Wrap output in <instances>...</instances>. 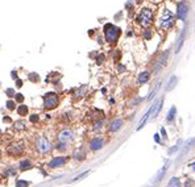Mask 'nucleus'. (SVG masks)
Segmentation results:
<instances>
[{
    "mask_svg": "<svg viewBox=\"0 0 195 187\" xmlns=\"http://www.w3.org/2000/svg\"><path fill=\"white\" fill-rule=\"evenodd\" d=\"M121 30L115 26L113 24H107L104 26V36H105V40L109 42V44H115L119 40V36H120Z\"/></svg>",
    "mask_w": 195,
    "mask_h": 187,
    "instance_id": "1",
    "label": "nucleus"
},
{
    "mask_svg": "<svg viewBox=\"0 0 195 187\" xmlns=\"http://www.w3.org/2000/svg\"><path fill=\"white\" fill-rule=\"evenodd\" d=\"M59 104V96L55 92H48L44 95V108L54 109Z\"/></svg>",
    "mask_w": 195,
    "mask_h": 187,
    "instance_id": "2",
    "label": "nucleus"
},
{
    "mask_svg": "<svg viewBox=\"0 0 195 187\" xmlns=\"http://www.w3.org/2000/svg\"><path fill=\"white\" fill-rule=\"evenodd\" d=\"M34 146H36L37 152L41 153V154H46L52 150V144L45 136H38L36 139V142H34Z\"/></svg>",
    "mask_w": 195,
    "mask_h": 187,
    "instance_id": "3",
    "label": "nucleus"
},
{
    "mask_svg": "<svg viewBox=\"0 0 195 187\" xmlns=\"http://www.w3.org/2000/svg\"><path fill=\"white\" fill-rule=\"evenodd\" d=\"M137 21H139V24L141 26H144V28L150 26V24L153 23V12H152V10H149V8H144V10H141L139 17H137Z\"/></svg>",
    "mask_w": 195,
    "mask_h": 187,
    "instance_id": "4",
    "label": "nucleus"
},
{
    "mask_svg": "<svg viewBox=\"0 0 195 187\" xmlns=\"http://www.w3.org/2000/svg\"><path fill=\"white\" fill-rule=\"evenodd\" d=\"M175 23V17L173 16V13L170 11L165 10L163 11V15L161 17V23H159V25H161L162 29H170L173 25H174Z\"/></svg>",
    "mask_w": 195,
    "mask_h": 187,
    "instance_id": "5",
    "label": "nucleus"
},
{
    "mask_svg": "<svg viewBox=\"0 0 195 187\" xmlns=\"http://www.w3.org/2000/svg\"><path fill=\"white\" fill-rule=\"evenodd\" d=\"M24 152V144L23 142H15V144L10 145V148H8L7 153L12 155V157H19V155H21Z\"/></svg>",
    "mask_w": 195,
    "mask_h": 187,
    "instance_id": "6",
    "label": "nucleus"
},
{
    "mask_svg": "<svg viewBox=\"0 0 195 187\" xmlns=\"http://www.w3.org/2000/svg\"><path fill=\"white\" fill-rule=\"evenodd\" d=\"M57 139H58L59 142L69 144V142L73 141V139H74V132L71 131V129H62V131L58 133V136H57Z\"/></svg>",
    "mask_w": 195,
    "mask_h": 187,
    "instance_id": "7",
    "label": "nucleus"
},
{
    "mask_svg": "<svg viewBox=\"0 0 195 187\" xmlns=\"http://www.w3.org/2000/svg\"><path fill=\"white\" fill-rule=\"evenodd\" d=\"M104 139L103 137H94V139H91L90 142H88V146H90L91 150H94V152H96V150H100L101 148L104 146Z\"/></svg>",
    "mask_w": 195,
    "mask_h": 187,
    "instance_id": "8",
    "label": "nucleus"
},
{
    "mask_svg": "<svg viewBox=\"0 0 195 187\" xmlns=\"http://www.w3.org/2000/svg\"><path fill=\"white\" fill-rule=\"evenodd\" d=\"M66 162H67V157H62V155H59V157H54L50 162H49V167H50V169H57V167L63 166Z\"/></svg>",
    "mask_w": 195,
    "mask_h": 187,
    "instance_id": "9",
    "label": "nucleus"
},
{
    "mask_svg": "<svg viewBox=\"0 0 195 187\" xmlns=\"http://www.w3.org/2000/svg\"><path fill=\"white\" fill-rule=\"evenodd\" d=\"M177 13H178V17L181 20H183L186 19V16H187V4L183 3V2H181L178 4V11H177Z\"/></svg>",
    "mask_w": 195,
    "mask_h": 187,
    "instance_id": "10",
    "label": "nucleus"
},
{
    "mask_svg": "<svg viewBox=\"0 0 195 187\" xmlns=\"http://www.w3.org/2000/svg\"><path fill=\"white\" fill-rule=\"evenodd\" d=\"M121 125H123V120L121 119H116V120H113V121L109 124L108 131L109 132H116V131H119V129L121 128Z\"/></svg>",
    "mask_w": 195,
    "mask_h": 187,
    "instance_id": "11",
    "label": "nucleus"
},
{
    "mask_svg": "<svg viewBox=\"0 0 195 187\" xmlns=\"http://www.w3.org/2000/svg\"><path fill=\"white\" fill-rule=\"evenodd\" d=\"M150 79V73L149 71H143V73H140L139 78H137V82L140 84H144V83H148V81Z\"/></svg>",
    "mask_w": 195,
    "mask_h": 187,
    "instance_id": "12",
    "label": "nucleus"
},
{
    "mask_svg": "<svg viewBox=\"0 0 195 187\" xmlns=\"http://www.w3.org/2000/svg\"><path fill=\"white\" fill-rule=\"evenodd\" d=\"M162 103H163V99H159L156 104H153V105H152V116H153V117H156L157 115H158V112L161 111V108H162Z\"/></svg>",
    "mask_w": 195,
    "mask_h": 187,
    "instance_id": "13",
    "label": "nucleus"
},
{
    "mask_svg": "<svg viewBox=\"0 0 195 187\" xmlns=\"http://www.w3.org/2000/svg\"><path fill=\"white\" fill-rule=\"evenodd\" d=\"M73 158H75L77 161H83V159L86 158L85 149H78V150H75L74 154H73Z\"/></svg>",
    "mask_w": 195,
    "mask_h": 187,
    "instance_id": "14",
    "label": "nucleus"
},
{
    "mask_svg": "<svg viewBox=\"0 0 195 187\" xmlns=\"http://www.w3.org/2000/svg\"><path fill=\"white\" fill-rule=\"evenodd\" d=\"M150 115H152V108H150V109L148 111V112H146V113L144 115V117L140 120V123H139V127H137V131H140V129H141V128H143V127L145 125V123L148 121V119L150 117Z\"/></svg>",
    "mask_w": 195,
    "mask_h": 187,
    "instance_id": "15",
    "label": "nucleus"
},
{
    "mask_svg": "<svg viewBox=\"0 0 195 187\" xmlns=\"http://www.w3.org/2000/svg\"><path fill=\"white\" fill-rule=\"evenodd\" d=\"M33 165L32 162L29 161V159H23V161L20 162V170L21 171H25V170H29V169H32Z\"/></svg>",
    "mask_w": 195,
    "mask_h": 187,
    "instance_id": "16",
    "label": "nucleus"
},
{
    "mask_svg": "<svg viewBox=\"0 0 195 187\" xmlns=\"http://www.w3.org/2000/svg\"><path fill=\"white\" fill-rule=\"evenodd\" d=\"M17 112H19L20 116H26V115H29V109H28L26 105L20 104L19 107H17Z\"/></svg>",
    "mask_w": 195,
    "mask_h": 187,
    "instance_id": "17",
    "label": "nucleus"
},
{
    "mask_svg": "<svg viewBox=\"0 0 195 187\" xmlns=\"http://www.w3.org/2000/svg\"><path fill=\"white\" fill-rule=\"evenodd\" d=\"M175 113H177V108H175V107H171L170 111H169V113H167L166 121H167V123H171L173 120L175 119Z\"/></svg>",
    "mask_w": 195,
    "mask_h": 187,
    "instance_id": "18",
    "label": "nucleus"
},
{
    "mask_svg": "<svg viewBox=\"0 0 195 187\" xmlns=\"http://www.w3.org/2000/svg\"><path fill=\"white\" fill-rule=\"evenodd\" d=\"M167 167H169V163H166L165 166H163V167L161 169V170L158 171V174H157V178H156V182H159V181L162 179V178H163V175H165V173L167 171Z\"/></svg>",
    "mask_w": 195,
    "mask_h": 187,
    "instance_id": "19",
    "label": "nucleus"
},
{
    "mask_svg": "<svg viewBox=\"0 0 195 187\" xmlns=\"http://www.w3.org/2000/svg\"><path fill=\"white\" fill-rule=\"evenodd\" d=\"M167 187H181V181L179 178H171L169 181V183H167Z\"/></svg>",
    "mask_w": 195,
    "mask_h": 187,
    "instance_id": "20",
    "label": "nucleus"
},
{
    "mask_svg": "<svg viewBox=\"0 0 195 187\" xmlns=\"http://www.w3.org/2000/svg\"><path fill=\"white\" fill-rule=\"evenodd\" d=\"M13 128H15L16 131H24V129H25V123L23 121V120H19V121L15 123Z\"/></svg>",
    "mask_w": 195,
    "mask_h": 187,
    "instance_id": "21",
    "label": "nucleus"
},
{
    "mask_svg": "<svg viewBox=\"0 0 195 187\" xmlns=\"http://www.w3.org/2000/svg\"><path fill=\"white\" fill-rule=\"evenodd\" d=\"M195 146V139H191V140H189L187 142H186V148L183 149V153H186L187 150H190V149H193Z\"/></svg>",
    "mask_w": 195,
    "mask_h": 187,
    "instance_id": "22",
    "label": "nucleus"
},
{
    "mask_svg": "<svg viewBox=\"0 0 195 187\" xmlns=\"http://www.w3.org/2000/svg\"><path fill=\"white\" fill-rule=\"evenodd\" d=\"M29 182L24 179H17L16 181V187H29Z\"/></svg>",
    "mask_w": 195,
    "mask_h": 187,
    "instance_id": "23",
    "label": "nucleus"
},
{
    "mask_svg": "<svg viewBox=\"0 0 195 187\" xmlns=\"http://www.w3.org/2000/svg\"><path fill=\"white\" fill-rule=\"evenodd\" d=\"M183 38H185V30L182 33H181L179 38H178V45H177V53H178L181 50V48H182V44H183Z\"/></svg>",
    "mask_w": 195,
    "mask_h": 187,
    "instance_id": "24",
    "label": "nucleus"
},
{
    "mask_svg": "<svg viewBox=\"0 0 195 187\" xmlns=\"http://www.w3.org/2000/svg\"><path fill=\"white\" fill-rule=\"evenodd\" d=\"M55 149H57V150H59V152H65V150L67 149V144H65V142H59V141H58V144L55 145Z\"/></svg>",
    "mask_w": 195,
    "mask_h": 187,
    "instance_id": "25",
    "label": "nucleus"
},
{
    "mask_svg": "<svg viewBox=\"0 0 195 187\" xmlns=\"http://www.w3.org/2000/svg\"><path fill=\"white\" fill-rule=\"evenodd\" d=\"M29 81H32L33 83L40 82V75L37 73H30L29 74Z\"/></svg>",
    "mask_w": 195,
    "mask_h": 187,
    "instance_id": "26",
    "label": "nucleus"
},
{
    "mask_svg": "<svg viewBox=\"0 0 195 187\" xmlns=\"http://www.w3.org/2000/svg\"><path fill=\"white\" fill-rule=\"evenodd\" d=\"M6 104H7V105H6V107H7V109H10V111H13V109L16 108V105H15L16 103H15L13 100H8Z\"/></svg>",
    "mask_w": 195,
    "mask_h": 187,
    "instance_id": "27",
    "label": "nucleus"
},
{
    "mask_svg": "<svg viewBox=\"0 0 195 187\" xmlns=\"http://www.w3.org/2000/svg\"><path fill=\"white\" fill-rule=\"evenodd\" d=\"M175 82H177V78L175 77H171L170 82H169V86H167V90H171L173 86H175Z\"/></svg>",
    "mask_w": 195,
    "mask_h": 187,
    "instance_id": "28",
    "label": "nucleus"
},
{
    "mask_svg": "<svg viewBox=\"0 0 195 187\" xmlns=\"http://www.w3.org/2000/svg\"><path fill=\"white\" fill-rule=\"evenodd\" d=\"M86 91V86H81V88L78 90V92H77V97H81V96H83V92Z\"/></svg>",
    "mask_w": 195,
    "mask_h": 187,
    "instance_id": "29",
    "label": "nucleus"
},
{
    "mask_svg": "<svg viewBox=\"0 0 195 187\" xmlns=\"http://www.w3.org/2000/svg\"><path fill=\"white\" fill-rule=\"evenodd\" d=\"M6 94H7L8 96H11V97L16 95V92H15V90H13V88H7V90H6Z\"/></svg>",
    "mask_w": 195,
    "mask_h": 187,
    "instance_id": "30",
    "label": "nucleus"
},
{
    "mask_svg": "<svg viewBox=\"0 0 195 187\" xmlns=\"http://www.w3.org/2000/svg\"><path fill=\"white\" fill-rule=\"evenodd\" d=\"M29 120H30V123H38V120H40V117H38V115H32V116L29 117Z\"/></svg>",
    "mask_w": 195,
    "mask_h": 187,
    "instance_id": "31",
    "label": "nucleus"
},
{
    "mask_svg": "<svg viewBox=\"0 0 195 187\" xmlns=\"http://www.w3.org/2000/svg\"><path fill=\"white\" fill-rule=\"evenodd\" d=\"M16 101H17V103H23V101H24V95H21V94H16Z\"/></svg>",
    "mask_w": 195,
    "mask_h": 187,
    "instance_id": "32",
    "label": "nucleus"
},
{
    "mask_svg": "<svg viewBox=\"0 0 195 187\" xmlns=\"http://www.w3.org/2000/svg\"><path fill=\"white\" fill-rule=\"evenodd\" d=\"M88 173H90V171H85V173H82V174H79L77 178H74V181H79V179H82V178H85L86 175H88Z\"/></svg>",
    "mask_w": 195,
    "mask_h": 187,
    "instance_id": "33",
    "label": "nucleus"
},
{
    "mask_svg": "<svg viewBox=\"0 0 195 187\" xmlns=\"http://www.w3.org/2000/svg\"><path fill=\"white\" fill-rule=\"evenodd\" d=\"M101 125H103V121H95V124H94V128L95 129H99V128H101Z\"/></svg>",
    "mask_w": 195,
    "mask_h": 187,
    "instance_id": "34",
    "label": "nucleus"
},
{
    "mask_svg": "<svg viewBox=\"0 0 195 187\" xmlns=\"http://www.w3.org/2000/svg\"><path fill=\"white\" fill-rule=\"evenodd\" d=\"M7 173H8V174H11V175H15L16 174V170H15V169H7Z\"/></svg>",
    "mask_w": 195,
    "mask_h": 187,
    "instance_id": "35",
    "label": "nucleus"
},
{
    "mask_svg": "<svg viewBox=\"0 0 195 187\" xmlns=\"http://www.w3.org/2000/svg\"><path fill=\"white\" fill-rule=\"evenodd\" d=\"M103 59H104V55H99L98 57V59H96V62H98V65H100L101 62H103Z\"/></svg>",
    "mask_w": 195,
    "mask_h": 187,
    "instance_id": "36",
    "label": "nucleus"
},
{
    "mask_svg": "<svg viewBox=\"0 0 195 187\" xmlns=\"http://www.w3.org/2000/svg\"><path fill=\"white\" fill-rule=\"evenodd\" d=\"M23 86V81L21 79H16V87H21Z\"/></svg>",
    "mask_w": 195,
    "mask_h": 187,
    "instance_id": "37",
    "label": "nucleus"
},
{
    "mask_svg": "<svg viewBox=\"0 0 195 187\" xmlns=\"http://www.w3.org/2000/svg\"><path fill=\"white\" fill-rule=\"evenodd\" d=\"M3 121H4V123H12V120H11L10 117H8V116H6V117L3 119Z\"/></svg>",
    "mask_w": 195,
    "mask_h": 187,
    "instance_id": "38",
    "label": "nucleus"
},
{
    "mask_svg": "<svg viewBox=\"0 0 195 187\" xmlns=\"http://www.w3.org/2000/svg\"><path fill=\"white\" fill-rule=\"evenodd\" d=\"M144 37H145V38H148V40H149L150 37H152V33H150V32H146V33L144 34Z\"/></svg>",
    "mask_w": 195,
    "mask_h": 187,
    "instance_id": "39",
    "label": "nucleus"
},
{
    "mask_svg": "<svg viewBox=\"0 0 195 187\" xmlns=\"http://www.w3.org/2000/svg\"><path fill=\"white\" fill-rule=\"evenodd\" d=\"M161 133H162V137L166 140V131H165V129H163V128L161 129Z\"/></svg>",
    "mask_w": 195,
    "mask_h": 187,
    "instance_id": "40",
    "label": "nucleus"
},
{
    "mask_svg": "<svg viewBox=\"0 0 195 187\" xmlns=\"http://www.w3.org/2000/svg\"><path fill=\"white\" fill-rule=\"evenodd\" d=\"M175 150H178V146H174V148H171V149L169 150V154H171L173 152H175Z\"/></svg>",
    "mask_w": 195,
    "mask_h": 187,
    "instance_id": "41",
    "label": "nucleus"
},
{
    "mask_svg": "<svg viewBox=\"0 0 195 187\" xmlns=\"http://www.w3.org/2000/svg\"><path fill=\"white\" fill-rule=\"evenodd\" d=\"M11 75H12V78H13V79H17V74H16V71H12V74H11Z\"/></svg>",
    "mask_w": 195,
    "mask_h": 187,
    "instance_id": "42",
    "label": "nucleus"
},
{
    "mask_svg": "<svg viewBox=\"0 0 195 187\" xmlns=\"http://www.w3.org/2000/svg\"><path fill=\"white\" fill-rule=\"evenodd\" d=\"M154 140H156L157 142H159V135H156V136H154Z\"/></svg>",
    "mask_w": 195,
    "mask_h": 187,
    "instance_id": "43",
    "label": "nucleus"
},
{
    "mask_svg": "<svg viewBox=\"0 0 195 187\" xmlns=\"http://www.w3.org/2000/svg\"><path fill=\"white\" fill-rule=\"evenodd\" d=\"M2 136H3V133H2V131H0V140H2Z\"/></svg>",
    "mask_w": 195,
    "mask_h": 187,
    "instance_id": "44",
    "label": "nucleus"
},
{
    "mask_svg": "<svg viewBox=\"0 0 195 187\" xmlns=\"http://www.w3.org/2000/svg\"><path fill=\"white\" fill-rule=\"evenodd\" d=\"M141 2H143V0H136V3H141Z\"/></svg>",
    "mask_w": 195,
    "mask_h": 187,
    "instance_id": "45",
    "label": "nucleus"
}]
</instances>
